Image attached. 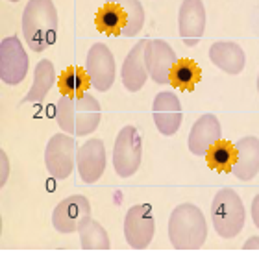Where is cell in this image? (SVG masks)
<instances>
[{
    "instance_id": "4fadbf2b",
    "label": "cell",
    "mask_w": 259,
    "mask_h": 259,
    "mask_svg": "<svg viewBox=\"0 0 259 259\" xmlns=\"http://www.w3.org/2000/svg\"><path fill=\"white\" fill-rule=\"evenodd\" d=\"M76 167L83 184H97L106 168V148L100 139H89L78 148Z\"/></svg>"
},
{
    "instance_id": "484cf974",
    "label": "cell",
    "mask_w": 259,
    "mask_h": 259,
    "mask_svg": "<svg viewBox=\"0 0 259 259\" xmlns=\"http://www.w3.org/2000/svg\"><path fill=\"white\" fill-rule=\"evenodd\" d=\"M252 221H254L255 228H259V194L252 200Z\"/></svg>"
},
{
    "instance_id": "ac0fdd59",
    "label": "cell",
    "mask_w": 259,
    "mask_h": 259,
    "mask_svg": "<svg viewBox=\"0 0 259 259\" xmlns=\"http://www.w3.org/2000/svg\"><path fill=\"white\" fill-rule=\"evenodd\" d=\"M209 60L226 74H239L246 65L244 50L232 41H217L209 47Z\"/></svg>"
},
{
    "instance_id": "7a4b0ae2",
    "label": "cell",
    "mask_w": 259,
    "mask_h": 259,
    "mask_svg": "<svg viewBox=\"0 0 259 259\" xmlns=\"http://www.w3.org/2000/svg\"><path fill=\"white\" fill-rule=\"evenodd\" d=\"M22 33L33 52H43L56 41L58 10L52 0H28L22 13Z\"/></svg>"
},
{
    "instance_id": "52a82bcc",
    "label": "cell",
    "mask_w": 259,
    "mask_h": 259,
    "mask_svg": "<svg viewBox=\"0 0 259 259\" xmlns=\"http://www.w3.org/2000/svg\"><path fill=\"white\" fill-rule=\"evenodd\" d=\"M156 233V219L150 204L130 207L124 219V237L134 250H145Z\"/></svg>"
},
{
    "instance_id": "44dd1931",
    "label": "cell",
    "mask_w": 259,
    "mask_h": 259,
    "mask_svg": "<svg viewBox=\"0 0 259 259\" xmlns=\"http://www.w3.org/2000/svg\"><path fill=\"white\" fill-rule=\"evenodd\" d=\"M202 80V70L193 60H178L170 69L168 83L182 91H194L196 83Z\"/></svg>"
},
{
    "instance_id": "f1b7e54d",
    "label": "cell",
    "mask_w": 259,
    "mask_h": 259,
    "mask_svg": "<svg viewBox=\"0 0 259 259\" xmlns=\"http://www.w3.org/2000/svg\"><path fill=\"white\" fill-rule=\"evenodd\" d=\"M10 2H19V0H10Z\"/></svg>"
},
{
    "instance_id": "5bb4252c",
    "label": "cell",
    "mask_w": 259,
    "mask_h": 259,
    "mask_svg": "<svg viewBox=\"0 0 259 259\" xmlns=\"http://www.w3.org/2000/svg\"><path fill=\"white\" fill-rule=\"evenodd\" d=\"M180 37L187 47L198 43L205 30V8L202 0H184L178 13Z\"/></svg>"
},
{
    "instance_id": "d4e9b609",
    "label": "cell",
    "mask_w": 259,
    "mask_h": 259,
    "mask_svg": "<svg viewBox=\"0 0 259 259\" xmlns=\"http://www.w3.org/2000/svg\"><path fill=\"white\" fill-rule=\"evenodd\" d=\"M122 6L124 13L128 15L130 26H128V37H134L141 32V28L145 24V10L141 6L139 0H115Z\"/></svg>"
},
{
    "instance_id": "9c48e42d",
    "label": "cell",
    "mask_w": 259,
    "mask_h": 259,
    "mask_svg": "<svg viewBox=\"0 0 259 259\" xmlns=\"http://www.w3.org/2000/svg\"><path fill=\"white\" fill-rule=\"evenodd\" d=\"M85 70L89 74L91 85L100 93H106L111 89L115 81V58L111 50L104 43H95L87 52Z\"/></svg>"
},
{
    "instance_id": "7402d4cb",
    "label": "cell",
    "mask_w": 259,
    "mask_h": 259,
    "mask_svg": "<svg viewBox=\"0 0 259 259\" xmlns=\"http://www.w3.org/2000/svg\"><path fill=\"white\" fill-rule=\"evenodd\" d=\"M204 157L207 159V167L211 170L232 172L233 161H235V145H232V143H228L224 139L217 141Z\"/></svg>"
},
{
    "instance_id": "5b68a950",
    "label": "cell",
    "mask_w": 259,
    "mask_h": 259,
    "mask_svg": "<svg viewBox=\"0 0 259 259\" xmlns=\"http://www.w3.org/2000/svg\"><path fill=\"white\" fill-rule=\"evenodd\" d=\"M143 159V141L135 126H124L117 135L113 148V168L119 178L134 176Z\"/></svg>"
},
{
    "instance_id": "2e32d148",
    "label": "cell",
    "mask_w": 259,
    "mask_h": 259,
    "mask_svg": "<svg viewBox=\"0 0 259 259\" xmlns=\"http://www.w3.org/2000/svg\"><path fill=\"white\" fill-rule=\"evenodd\" d=\"M222 139L221 122L213 113L202 115L191 128L189 134V150L194 156H205L207 150Z\"/></svg>"
},
{
    "instance_id": "ffe728a7",
    "label": "cell",
    "mask_w": 259,
    "mask_h": 259,
    "mask_svg": "<svg viewBox=\"0 0 259 259\" xmlns=\"http://www.w3.org/2000/svg\"><path fill=\"white\" fill-rule=\"evenodd\" d=\"M56 80V70L54 65L50 60H41L35 67V72H33V83L30 87L28 95L21 100V104H41L47 98L49 91L52 89Z\"/></svg>"
},
{
    "instance_id": "e0dca14e",
    "label": "cell",
    "mask_w": 259,
    "mask_h": 259,
    "mask_svg": "<svg viewBox=\"0 0 259 259\" xmlns=\"http://www.w3.org/2000/svg\"><path fill=\"white\" fill-rule=\"evenodd\" d=\"M148 39H141L139 43L134 45V49L130 50L126 56L122 70H120V78L122 83L130 93H137L143 89L146 78H148V70L145 65V47Z\"/></svg>"
},
{
    "instance_id": "7c38bea8",
    "label": "cell",
    "mask_w": 259,
    "mask_h": 259,
    "mask_svg": "<svg viewBox=\"0 0 259 259\" xmlns=\"http://www.w3.org/2000/svg\"><path fill=\"white\" fill-rule=\"evenodd\" d=\"M152 115H154L156 128L165 137H170V135L176 134L182 126V119H184L182 104H180L178 97L170 91H163L154 98Z\"/></svg>"
},
{
    "instance_id": "4316f807",
    "label": "cell",
    "mask_w": 259,
    "mask_h": 259,
    "mask_svg": "<svg viewBox=\"0 0 259 259\" xmlns=\"http://www.w3.org/2000/svg\"><path fill=\"white\" fill-rule=\"evenodd\" d=\"M244 250H259V237H250L244 243Z\"/></svg>"
},
{
    "instance_id": "6da1fadb",
    "label": "cell",
    "mask_w": 259,
    "mask_h": 259,
    "mask_svg": "<svg viewBox=\"0 0 259 259\" xmlns=\"http://www.w3.org/2000/svg\"><path fill=\"white\" fill-rule=\"evenodd\" d=\"M56 122L65 134L89 135L100 124V104L91 93L61 95L56 104Z\"/></svg>"
},
{
    "instance_id": "8992f818",
    "label": "cell",
    "mask_w": 259,
    "mask_h": 259,
    "mask_svg": "<svg viewBox=\"0 0 259 259\" xmlns=\"http://www.w3.org/2000/svg\"><path fill=\"white\" fill-rule=\"evenodd\" d=\"M76 156H78V146L74 135H52L45 150V165L49 174L56 180H67L76 165Z\"/></svg>"
},
{
    "instance_id": "8fae6325",
    "label": "cell",
    "mask_w": 259,
    "mask_h": 259,
    "mask_svg": "<svg viewBox=\"0 0 259 259\" xmlns=\"http://www.w3.org/2000/svg\"><path fill=\"white\" fill-rule=\"evenodd\" d=\"M178 61L172 47L163 39H148L145 47V65L152 80L165 85L170 80V69Z\"/></svg>"
},
{
    "instance_id": "cb8c5ba5",
    "label": "cell",
    "mask_w": 259,
    "mask_h": 259,
    "mask_svg": "<svg viewBox=\"0 0 259 259\" xmlns=\"http://www.w3.org/2000/svg\"><path fill=\"white\" fill-rule=\"evenodd\" d=\"M91 85L87 70L81 67H67L60 78V89L63 95H81L85 93L87 87Z\"/></svg>"
},
{
    "instance_id": "3957f363",
    "label": "cell",
    "mask_w": 259,
    "mask_h": 259,
    "mask_svg": "<svg viewBox=\"0 0 259 259\" xmlns=\"http://www.w3.org/2000/svg\"><path fill=\"white\" fill-rule=\"evenodd\" d=\"M207 237V224L200 207L180 204L174 207L168 221V239L176 250H200Z\"/></svg>"
},
{
    "instance_id": "ba28073f",
    "label": "cell",
    "mask_w": 259,
    "mask_h": 259,
    "mask_svg": "<svg viewBox=\"0 0 259 259\" xmlns=\"http://www.w3.org/2000/svg\"><path fill=\"white\" fill-rule=\"evenodd\" d=\"M28 54L17 35L4 37L0 43V80L8 85L21 83L28 74Z\"/></svg>"
},
{
    "instance_id": "9a60e30c",
    "label": "cell",
    "mask_w": 259,
    "mask_h": 259,
    "mask_svg": "<svg viewBox=\"0 0 259 259\" xmlns=\"http://www.w3.org/2000/svg\"><path fill=\"white\" fill-rule=\"evenodd\" d=\"M233 176L241 182L255 178L259 172V139L254 135L243 137L235 143V161L232 167Z\"/></svg>"
},
{
    "instance_id": "30bf717a",
    "label": "cell",
    "mask_w": 259,
    "mask_h": 259,
    "mask_svg": "<svg viewBox=\"0 0 259 259\" xmlns=\"http://www.w3.org/2000/svg\"><path fill=\"white\" fill-rule=\"evenodd\" d=\"M91 219V204L83 194H72L61 200L52 213V224L60 233H74Z\"/></svg>"
},
{
    "instance_id": "603a6c76",
    "label": "cell",
    "mask_w": 259,
    "mask_h": 259,
    "mask_svg": "<svg viewBox=\"0 0 259 259\" xmlns=\"http://www.w3.org/2000/svg\"><path fill=\"white\" fill-rule=\"evenodd\" d=\"M80 233V244L83 250H108L109 237L108 232L104 230L97 221L87 219L78 230Z\"/></svg>"
},
{
    "instance_id": "83f0119b",
    "label": "cell",
    "mask_w": 259,
    "mask_h": 259,
    "mask_svg": "<svg viewBox=\"0 0 259 259\" xmlns=\"http://www.w3.org/2000/svg\"><path fill=\"white\" fill-rule=\"evenodd\" d=\"M257 91H259V76H257Z\"/></svg>"
},
{
    "instance_id": "d6986e66",
    "label": "cell",
    "mask_w": 259,
    "mask_h": 259,
    "mask_svg": "<svg viewBox=\"0 0 259 259\" xmlns=\"http://www.w3.org/2000/svg\"><path fill=\"white\" fill-rule=\"evenodd\" d=\"M95 24L106 35H124V37H128V15L124 13L122 6L115 0H106V4L97 11Z\"/></svg>"
},
{
    "instance_id": "277c9868",
    "label": "cell",
    "mask_w": 259,
    "mask_h": 259,
    "mask_svg": "<svg viewBox=\"0 0 259 259\" xmlns=\"http://www.w3.org/2000/svg\"><path fill=\"white\" fill-rule=\"evenodd\" d=\"M211 221L215 226V232L222 239L237 237L244 228L246 211H244L243 200L230 187H224L215 194L211 202Z\"/></svg>"
}]
</instances>
